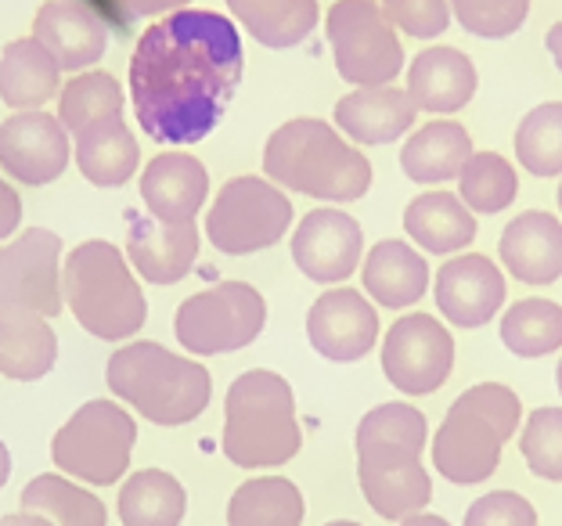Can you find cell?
<instances>
[{
	"instance_id": "cell-24",
	"label": "cell",
	"mask_w": 562,
	"mask_h": 526,
	"mask_svg": "<svg viewBox=\"0 0 562 526\" xmlns=\"http://www.w3.org/2000/svg\"><path fill=\"white\" fill-rule=\"evenodd\" d=\"M58 361V336L41 314L0 306V376L15 382L44 379Z\"/></svg>"
},
{
	"instance_id": "cell-10",
	"label": "cell",
	"mask_w": 562,
	"mask_h": 526,
	"mask_svg": "<svg viewBox=\"0 0 562 526\" xmlns=\"http://www.w3.org/2000/svg\"><path fill=\"white\" fill-rule=\"evenodd\" d=\"M325 33L336 69L353 87H390L404 72V47L375 0H336Z\"/></svg>"
},
{
	"instance_id": "cell-9",
	"label": "cell",
	"mask_w": 562,
	"mask_h": 526,
	"mask_svg": "<svg viewBox=\"0 0 562 526\" xmlns=\"http://www.w3.org/2000/svg\"><path fill=\"white\" fill-rule=\"evenodd\" d=\"M267 325V303L249 281H221L177 306L173 332L188 354L216 357L257 343Z\"/></svg>"
},
{
	"instance_id": "cell-44",
	"label": "cell",
	"mask_w": 562,
	"mask_h": 526,
	"mask_svg": "<svg viewBox=\"0 0 562 526\" xmlns=\"http://www.w3.org/2000/svg\"><path fill=\"white\" fill-rule=\"evenodd\" d=\"M544 47H548V55L555 58V69L562 72V22H555L552 30H548V36H544Z\"/></svg>"
},
{
	"instance_id": "cell-45",
	"label": "cell",
	"mask_w": 562,
	"mask_h": 526,
	"mask_svg": "<svg viewBox=\"0 0 562 526\" xmlns=\"http://www.w3.org/2000/svg\"><path fill=\"white\" fill-rule=\"evenodd\" d=\"M0 526H55V523H47L44 516H33V512H15V516L0 519Z\"/></svg>"
},
{
	"instance_id": "cell-38",
	"label": "cell",
	"mask_w": 562,
	"mask_h": 526,
	"mask_svg": "<svg viewBox=\"0 0 562 526\" xmlns=\"http://www.w3.org/2000/svg\"><path fill=\"white\" fill-rule=\"evenodd\" d=\"M519 451L533 477L562 483V407H538V412L527 415Z\"/></svg>"
},
{
	"instance_id": "cell-33",
	"label": "cell",
	"mask_w": 562,
	"mask_h": 526,
	"mask_svg": "<svg viewBox=\"0 0 562 526\" xmlns=\"http://www.w3.org/2000/svg\"><path fill=\"white\" fill-rule=\"evenodd\" d=\"M22 512L44 516L55 526H109V512L91 491L69 483L66 477H36L22 491Z\"/></svg>"
},
{
	"instance_id": "cell-17",
	"label": "cell",
	"mask_w": 562,
	"mask_h": 526,
	"mask_svg": "<svg viewBox=\"0 0 562 526\" xmlns=\"http://www.w3.org/2000/svg\"><path fill=\"white\" fill-rule=\"evenodd\" d=\"M437 306L440 314L458 328H483L502 311L505 303V278L491 264V256L465 253L447 260L437 271Z\"/></svg>"
},
{
	"instance_id": "cell-28",
	"label": "cell",
	"mask_w": 562,
	"mask_h": 526,
	"mask_svg": "<svg viewBox=\"0 0 562 526\" xmlns=\"http://www.w3.org/2000/svg\"><path fill=\"white\" fill-rule=\"evenodd\" d=\"M58 61L41 41H15L0 55V101L11 109L41 112L58 94Z\"/></svg>"
},
{
	"instance_id": "cell-26",
	"label": "cell",
	"mask_w": 562,
	"mask_h": 526,
	"mask_svg": "<svg viewBox=\"0 0 562 526\" xmlns=\"http://www.w3.org/2000/svg\"><path fill=\"white\" fill-rule=\"evenodd\" d=\"M472 159V137L462 123L432 120L429 126L404 141L401 170L412 184H443L462 174V166Z\"/></svg>"
},
{
	"instance_id": "cell-39",
	"label": "cell",
	"mask_w": 562,
	"mask_h": 526,
	"mask_svg": "<svg viewBox=\"0 0 562 526\" xmlns=\"http://www.w3.org/2000/svg\"><path fill=\"white\" fill-rule=\"evenodd\" d=\"M447 4L458 25L483 41H505L519 33L530 15V0H447Z\"/></svg>"
},
{
	"instance_id": "cell-3",
	"label": "cell",
	"mask_w": 562,
	"mask_h": 526,
	"mask_svg": "<svg viewBox=\"0 0 562 526\" xmlns=\"http://www.w3.org/2000/svg\"><path fill=\"white\" fill-rule=\"evenodd\" d=\"M263 174L300 195L322 202H353L372 188V163L350 148L325 120H289L267 137Z\"/></svg>"
},
{
	"instance_id": "cell-12",
	"label": "cell",
	"mask_w": 562,
	"mask_h": 526,
	"mask_svg": "<svg viewBox=\"0 0 562 526\" xmlns=\"http://www.w3.org/2000/svg\"><path fill=\"white\" fill-rule=\"evenodd\" d=\"M454 368V339L432 314H404L382 343V376L407 396L437 393Z\"/></svg>"
},
{
	"instance_id": "cell-27",
	"label": "cell",
	"mask_w": 562,
	"mask_h": 526,
	"mask_svg": "<svg viewBox=\"0 0 562 526\" xmlns=\"http://www.w3.org/2000/svg\"><path fill=\"white\" fill-rule=\"evenodd\" d=\"M407 238L432 256H451L476 242V213L451 191H426L404 210Z\"/></svg>"
},
{
	"instance_id": "cell-23",
	"label": "cell",
	"mask_w": 562,
	"mask_h": 526,
	"mask_svg": "<svg viewBox=\"0 0 562 526\" xmlns=\"http://www.w3.org/2000/svg\"><path fill=\"white\" fill-rule=\"evenodd\" d=\"M415 101L397 87H357L336 101V126L357 145H393L415 126Z\"/></svg>"
},
{
	"instance_id": "cell-30",
	"label": "cell",
	"mask_w": 562,
	"mask_h": 526,
	"mask_svg": "<svg viewBox=\"0 0 562 526\" xmlns=\"http://www.w3.org/2000/svg\"><path fill=\"white\" fill-rule=\"evenodd\" d=\"M235 19L263 47L285 51L303 44L317 25V0H227Z\"/></svg>"
},
{
	"instance_id": "cell-6",
	"label": "cell",
	"mask_w": 562,
	"mask_h": 526,
	"mask_svg": "<svg viewBox=\"0 0 562 526\" xmlns=\"http://www.w3.org/2000/svg\"><path fill=\"white\" fill-rule=\"evenodd\" d=\"M109 390L156 426H188L210 407V371L159 343H131L109 357Z\"/></svg>"
},
{
	"instance_id": "cell-37",
	"label": "cell",
	"mask_w": 562,
	"mask_h": 526,
	"mask_svg": "<svg viewBox=\"0 0 562 526\" xmlns=\"http://www.w3.org/2000/svg\"><path fill=\"white\" fill-rule=\"evenodd\" d=\"M519 166L533 177L562 174V101H544L522 115L516 131Z\"/></svg>"
},
{
	"instance_id": "cell-31",
	"label": "cell",
	"mask_w": 562,
	"mask_h": 526,
	"mask_svg": "<svg viewBox=\"0 0 562 526\" xmlns=\"http://www.w3.org/2000/svg\"><path fill=\"white\" fill-rule=\"evenodd\" d=\"M120 519L123 526H181L188 512V494L181 480L162 469L134 472L120 491Z\"/></svg>"
},
{
	"instance_id": "cell-1",
	"label": "cell",
	"mask_w": 562,
	"mask_h": 526,
	"mask_svg": "<svg viewBox=\"0 0 562 526\" xmlns=\"http://www.w3.org/2000/svg\"><path fill=\"white\" fill-rule=\"evenodd\" d=\"M241 36L216 11H173L137 41L131 58L134 115L159 145H199L238 94Z\"/></svg>"
},
{
	"instance_id": "cell-25",
	"label": "cell",
	"mask_w": 562,
	"mask_h": 526,
	"mask_svg": "<svg viewBox=\"0 0 562 526\" xmlns=\"http://www.w3.org/2000/svg\"><path fill=\"white\" fill-rule=\"evenodd\" d=\"M364 289L375 303L390 306V311H404V306L418 303L429 289V264L426 256L415 253L401 238L375 242V249L364 256L361 267Z\"/></svg>"
},
{
	"instance_id": "cell-41",
	"label": "cell",
	"mask_w": 562,
	"mask_h": 526,
	"mask_svg": "<svg viewBox=\"0 0 562 526\" xmlns=\"http://www.w3.org/2000/svg\"><path fill=\"white\" fill-rule=\"evenodd\" d=\"M462 526H538V512L516 491H491L469 505Z\"/></svg>"
},
{
	"instance_id": "cell-35",
	"label": "cell",
	"mask_w": 562,
	"mask_h": 526,
	"mask_svg": "<svg viewBox=\"0 0 562 526\" xmlns=\"http://www.w3.org/2000/svg\"><path fill=\"white\" fill-rule=\"evenodd\" d=\"M458 191H462L458 199L465 202L469 213H505L519 195L516 166L497 152H472V159L458 174Z\"/></svg>"
},
{
	"instance_id": "cell-8",
	"label": "cell",
	"mask_w": 562,
	"mask_h": 526,
	"mask_svg": "<svg viewBox=\"0 0 562 526\" xmlns=\"http://www.w3.org/2000/svg\"><path fill=\"white\" fill-rule=\"evenodd\" d=\"M137 444V422L112 401H87L50 440V458L69 477L112 486L131 466Z\"/></svg>"
},
{
	"instance_id": "cell-14",
	"label": "cell",
	"mask_w": 562,
	"mask_h": 526,
	"mask_svg": "<svg viewBox=\"0 0 562 526\" xmlns=\"http://www.w3.org/2000/svg\"><path fill=\"white\" fill-rule=\"evenodd\" d=\"M0 166L11 181L44 188L69 166V131L47 112H22L0 123Z\"/></svg>"
},
{
	"instance_id": "cell-48",
	"label": "cell",
	"mask_w": 562,
	"mask_h": 526,
	"mask_svg": "<svg viewBox=\"0 0 562 526\" xmlns=\"http://www.w3.org/2000/svg\"><path fill=\"white\" fill-rule=\"evenodd\" d=\"M325 526H361V523H353V519H336V523H325Z\"/></svg>"
},
{
	"instance_id": "cell-2",
	"label": "cell",
	"mask_w": 562,
	"mask_h": 526,
	"mask_svg": "<svg viewBox=\"0 0 562 526\" xmlns=\"http://www.w3.org/2000/svg\"><path fill=\"white\" fill-rule=\"evenodd\" d=\"M357 480L375 516L404 523L432 502V477L422 469L429 426L418 407L390 401L372 407L357 426Z\"/></svg>"
},
{
	"instance_id": "cell-36",
	"label": "cell",
	"mask_w": 562,
	"mask_h": 526,
	"mask_svg": "<svg viewBox=\"0 0 562 526\" xmlns=\"http://www.w3.org/2000/svg\"><path fill=\"white\" fill-rule=\"evenodd\" d=\"M502 343L516 357H548L562 350V306L552 300H519L502 317Z\"/></svg>"
},
{
	"instance_id": "cell-42",
	"label": "cell",
	"mask_w": 562,
	"mask_h": 526,
	"mask_svg": "<svg viewBox=\"0 0 562 526\" xmlns=\"http://www.w3.org/2000/svg\"><path fill=\"white\" fill-rule=\"evenodd\" d=\"M22 224V199L15 195V188L0 181V242L11 238V231Z\"/></svg>"
},
{
	"instance_id": "cell-5",
	"label": "cell",
	"mask_w": 562,
	"mask_h": 526,
	"mask_svg": "<svg viewBox=\"0 0 562 526\" xmlns=\"http://www.w3.org/2000/svg\"><path fill=\"white\" fill-rule=\"evenodd\" d=\"M519 396L502 382H480L447 407L432 433V469L454 486H476L502 466V447L519 429Z\"/></svg>"
},
{
	"instance_id": "cell-7",
	"label": "cell",
	"mask_w": 562,
	"mask_h": 526,
	"mask_svg": "<svg viewBox=\"0 0 562 526\" xmlns=\"http://www.w3.org/2000/svg\"><path fill=\"white\" fill-rule=\"evenodd\" d=\"M61 296L69 300L72 317L105 343H120L145 328V292L112 242L94 238L69 253L61 267Z\"/></svg>"
},
{
	"instance_id": "cell-49",
	"label": "cell",
	"mask_w": 562,
	"mask_h": 526,
	"mask_svg": "<svg viewBox=\"0 0 562 526\" xmlns=\"http://www.w3.org/2000/svg\"><path fill=\"white\" fill-rule=\"evenodd\" d=\"M555 382H559V393H562V361H559V371H555Z\"/></svg>"
},
{
	"instance_id": "cell-13",
	"label": "cell",
	"mask_w": 562,
	"mask_h": 526,
	"mask_svg": "<svg viewBox=\"0 0 562 526\" xmlns=\"http://www.w3.org/2000/svg\"><path fill=\"white\" fill-rule=\"evenodd\" d=\"M61 238L47 227H30L0 249V306H22L41 317L61 314Z\"/></svg>"
},
{
	"instance_id": "cell-16",
	"label": "cell",
	"mask_w": 562,
	"mask_h": 526,
	"mask_svg": "<svg viewBox=\"0 0 562 526\" xmlns=\"http://www.w3.org/2000/svg\"><path fill=\"white\" fill-rule=\"evenodd\" d=\"M364 231L342 210H314L306 213L296 235H292V260L311 281L336 286L347 281L361 264Z\"/></svg>"
},
{
	"instance_id": "cell-29",
	"label": "cell",
	"mask_w": 562,
	"mask_h": 526,
	"mask_svg": "<svg viewBox=\"0 0 562 526\" xmlns=\"http://www.w3.org/2000/svg\"><path fill=\"white\" fill-rule=\"evenodd\" d=\"M137 163V141L126 131L123 115L120 120L94 123L83 134H76V166L98 188H123L134 177Z\"/></svg>"
},
{
	"instance_id": "cell-11",
	"label": "cell",
	"mask_w": 562,
	"mask_h": 526,
	"mask_svg": "<svg viewBox=\"0 0 562 526\" xmlns=\"http://www.w3.org/2000/svg\"><path fill=\"white\" fill-rule=\"evenodd\" d=\"M292 224V202L263 177H232L213 199L206 235L213 249L227 256H249L271 249Z\"/></svg>"
},
{
	"instance_id": "cell-15",
	"label": "cell",
	"mask_w": 562,
	"mask_h": 526,
	"mask_svg": "<svg viewBox=\"0 0 562 526\" xmlns=\"http://www.w3.org/2000/svg\"><path fill=\"white\" fill-rule=\"evenodd\" d=\"M306 339L325 361H361L375 350L379 314L357 289H328L306 314Z\"/></svg>"
},
{
	"instance_id": "cell-21",
	"label": "cell",
	"mask_w": 562,
	"mask_h": 526,
	"mask_svg": "<svg viewBox=\"0 0 562 526\" xmlns=\"http://www.w3.org/2000/svg\"><path fill=\"white\" fill-rule=\"evenodd\" d=\"M33 41H41L58 69H87L105 55V22L80 0H50L33 22Z\"/></svg>"
},
{
	"instance_id": "cell-47",
	"label": "cell",
	"mask_w": 562,
	"mask_h": 526,
	"mask_svg": "<svg viewBox=\"0 0 562 526\" xmlns=\"http://www.w3.org/2000/svg\"><path fill=\"white\" fill-rule=\"evenodd\" d=\"M8 477H11V451H8V444L0 440V486L8 483Z\"/></svg>"
},
{
	"instance_id": "cell-4",
	"label": "cell",
	"mask_w": 562,
	"mask_h": 526,
	"mask_svg": "<svg viewBox=\"0 0 562 526\" xmlns=\"http://www.w3.org/2000/svg\"><path fill=\"white\" fill-rule=\"evenodd\" d=\"M221 447L238 469H278L300 455L303 429L296 396L278 371H241L227 387Z\"/></svg>"
},
{
	"instance_id": "cell-34",
	"label": "cell",
	"mask_w": 562,
	"mask_h": 526,
	"mask_svg": "<svg viewBox=\"0 0 562 526\" xmlns=\"http://www.w3.org/2000/svg\"><path fill=\"white\" fill-rule=\"evenodd\" d=\"M123 115V87L109 72H83L58 91V123L76 137L87 126L120 120Z\"/></svg>"
},
{
	"instance_id": "cell-40",
	"label": "cell",
	"mask_w": 562,
	"mask_h": 526,
	"mask_svg": "<svg viewBox=\"0 0 562 526\" xmlns=\"http://www.w3.org/2000/svg\"><path fill=\"white\" fill-rule=\"evenodd\" d=\"M382 15L415 41H432L451 25V4L447 0H382Z\"/></svg>"
},
{
	"instance_id": "cell-18",
	"label": "cell",
	"mask_w": 562,
	"mask_h": 526,
	"mask_svg": "<svg viewBox=\"0 0 562 526\" xmlns=\"http://www.w3.org/2000/svg\"><path fill=\"white\" fill-rule=\"evenodd\" d=\"M126 256L134 271L151 286H173L199 260V231L195 221L166 224L148 213L126 210Z\"/></svg>"
},
{
	"instance_id": "cell-32",
	"label": "cell",
	"mask_w": 562,
	"mask_h": 526,
	"mask_svg": "<svg viewBox=\"0 0 562 526\" xmlns=\"http://www.w3.org/2000/svg\"><path fill=\"white\" fill-rule=\"evenodd\" d=\"M303 494L285 477L246 480L227 502V526H303Z\"/></svg>"
},
{
	"instance_id": "cell-19",
	"label": "cell",
	"mask_w": 562,
	"mask_h": 526,
	"mask_svg": "<svg viewBox=\"0 0 562 526\" xmlns=\"http://www.w3.org/2000/svg\"><path fill=\"white\" fill-rule=\"evenodd\" d=\"M210 195V174L195 156L184 152H166L156 156L145 174H140V199L148 213L166 224H188L195 221L202 202Z\"/></svg>"
},
{
	"instance_id": "cell-43",
	"label": "cell",
	"mask_w": 562,
	"mask_h": 526,
	"mask_svg": "<svg viewBox=\"0 0 562 526\" xmlns=\"http://www.w3.org/2000/svg\"><path fill=\"white\" fill-rule=\"evenodd\" d=\"M116 4L123 8V15L145 19V15H159V11H177L191 4V0H116Z\"/></svg>"
},
{
	"instance_id": "cell-50",
	"label": "cell",
	"mask_w": 562,
	"mask_h": 526,
	"mask_svg": "<svg viewBox=\"0 0 562 526\" xmlns=\"http://www.w3.org/2000/svg\"><path fill=\"white\" fill-rule=\"evenodd\" d=\"M559 210H562V184H559Z\"/></svg>"
},
{
	"instance_id": "cell-22",
	"label": "cell",
	"mask_w": 562,
	"mask_h": 526,
	"mask_svg": "<svg viewBox=\"0 0 562 526\" xmlns=\"http://www.w3.org/2000/svg\"><path fill=\"white\" fill-rule=\"evenodd\" d=\"M472 94H476V69L458 47H426L412 58L407 98L415 101V109L451 115L465 109Z\"/></svg>"
},
{
	"instance_id": "cell-20",
	"label": "cell",
	"mask_w": 562,
	"mask_h": 526,
	"mask_svg": "<svg viewBox=\"0 0 562 526\" xmlns=\"http://www.w3.org/2000/svg\"><path fill=\"white\" fill-rule=\"evenodd\" d=\"M505 271L527 286H552L562 278V221L544 210L519 213L497 242Z\"/></svg>"
},
{
	"instance_id": "cell-46",
	"label": "cell",
	"mask_w": 562,
	"mask_h": 526,
	"mask_svg": "<svg viewBox=\"0 0 562 526\" xmlns=\"http://www.w3.org/2000/svg\"><path fill=\"white\" fill-rule=\"evenodd\" d=\"M401 526H451L443 516H429V512H418V516H407Z\"/></svg>"
}]
</instances>
